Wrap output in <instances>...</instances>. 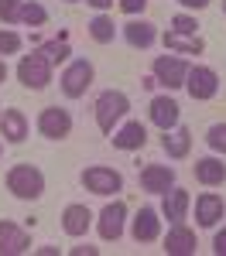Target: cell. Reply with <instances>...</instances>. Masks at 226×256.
Listing matches in <instances>:
<instances>
[{
    "mask_svg": "<svg viewBox=\"0 0 226 256\" xmlns=\"http://www.w3.org/2000/svg\"><path fill=\"white\" fill-rule=\"evenodd\" d=\"M120 31H123V38H127V44H130V48H141V52H147V48L158 41V28H154L151 20H144V18L127 20Z\"/></svg>",
    "mask_w": 226,
    "mask_h": 256,
    "instance_id": "obj_20",
    "label": "cell"
},
{
    "mask_svg": "<svg viewBox=\"0 0 226 256\" xmlns=\"http://www.w3.org/2000/svg\"><path fill=\"white\" fill-rule=\"evenodd\" d=\"M4 82H7V62L0 58V86H4Z\"/></svg>",
    "mask_w": 226,
    "mask_h": 256,
    "instance_id": "obj_37",
    "label": "cell"
},
{
    "mask_svg": "<svg viewBox=\"0 0 226 256\" xmlns=\"http://www.w3.org/2000/svg\"><path fill=\"white\" fill-rule=\"evenodd\" d=\"M21 48H24V41H21L18 31H11V28H4L0 31V55L7 58V55H18Z\"/></svg>",
    "mask_w": 226,
    "mask_h": 256,
    "instance_id": "obj_28",
    "label": "cell"
},
{
    "mask_svg": "<svg viewBox=\"0 0 226 256\" xmlns=\"http://www.w3.org/2000/svg\"><path fill=\"white\" fill-rule=\"evenodd\" d=\"M130 236L137 242H158L161 239V212L144 205L141 212L134 216V222H130Z\"/></svg>",
    "mask_w": 226,
    "mask_h": 256,
    "instance_id": "obj_13",
    "label": "cell"
},
{
    "mask_svg": "<svg viewBox=\"0 0 226 256\" xmlns=\"http://www.w3.org/2000/svg\"><path fill=\"white\" fill-rule=\"evenodd\" d=\"M86 4H89L93 10H110V7H113V0H86Z\"/></svg>",
    "mask_w": 226,
    "mask_h": 256,
    "instance_id": "obj_35",
    "label": "cell"
},
{
    "mask_svg": "<svg viewBox=\"0 0 226 256\" xmlns=\"http://www.w3.org/2000/svg\"><path fill=\"white\" fill-rule=\"evenodd\" d=\"M171 184H175V168L168 164H147L141 171V188L147 195H164Z\"/></svg>",
    "mask_w": 226,
    "mask_h": 256,
    "instance_id": "obj_15",
    "label": "cell"
},
{
    "mask_svg": "<svg viewBox=\"0 0 226 256\" xmlns=\"http://www.w3.org/2000/svg\"><path fill=\"white\" fill-rule=\"evenodd\" d=\"M79 181L86 192H93V195H100V198H110V195H117V192H123V174L113 171V168H103V164L86 168L79 174Z\"/></svg>",
    "mask_w": 226,
    "mask_h": 256,
    "instance_id": "obj_5",
    "label": "cell"
},
{
    "mask_svg": "<svg viewBox=\"0 0 226 256\" xmlns=\"http://www.w3.org/2000/svg\"><path fill=\"white\" fill-rule=\"evenodd\" d=\"M117 7H120L123 14H130V18H137V14H144V7H147V0H117Z\"/></svg>",
    "mask_w": 226,
    "mask_h": 256,
    "instance_id": "obj_31",
    "label": "cell"
},
{
    "mask_svg": "<svg viewBox=\"0 0 226 256\" xmlns=\"http://www.w3.org/2000/svg\"><path fill=\"white\" fill-rule=\"evenodd\" d=\"M188 62L182 55H158L151 72H154V82H161L164 89H182L185 86V76H188Z\"/></svg>",
    "mask_w": 226,
    "mask_h": 256,
    "instance_id": "obj_7",
    "label": "cell"
},
{
    "mask_svg": "<svg viewBox=\"0 0 226 256\" xmlns=\"http://www.w3.org/2000/svg\"><path fill=\"white\" fill-rule=\"evenodd\" d=\"M110 140H113L117 150H141L144 144H147V126H144L141 120H127L120 130L110 134Z\"/></svg>",
    "mask_w": 226,
    "mask_h": 256,
    "instance_id": "obj_16",
    "label": "cell"
},
{
    "mask_svg": "<svg viewBox=\"0 0 226 256\" xmlns=\"http://www.w3.org/2000/svg\"><path fill=\"white\" fill-rule=\"evenodd\" d=\"M192 174H195V181L199 184H205V188H219V184H226V164L223 158H199L195 164H192Z\"/></svg>",
    "mask_w": 226,
    "mask_h": 256,
    "instance_id": "obj_17",
    "label": "cell"
},
{
    "mask_svg": "<svg viewBox=\"0 0 226 256\" xmlns=\"http://www.w3.org/2000/svg\"><path fill=\"white\" fill-rule=\"evenodd\" d=\"M89 226H93V212L79 205V202H72V205H65V212H62V229H65V236L79 239L89 232Z\"/></svg>",
    "mask_w": 226,
    "mask_h": 256,
    "instance_id": "obj_18",
    "label": "cell"
},
{
    "mask_svg": "<svg viewBox=\"0 0 226 256\" xmlns=\"http://www.w3.org/2000/svg\"><path fill=\"white\" fill-rule=\"evenodd\" d=\"M205 144H209L212 154L226 158V123H212V126L205 130Z\"/></svg>",
    "mask_w": 226,
    "mask_h": 256,
    "instance_id": "obj_27",
    "label": "cell"
},
{
    "mask_svg": "<svg viewBox=\"0 0 226 256\" xmlns=\"http://www.w3.org/2000/svg\"><path fill=\"white\" fill-rule=\"evenodd\" d=\"M123 222H127V205H123L120 198H113V202H106L103 205L100 218H96V232H100L103 242H117L123 236Z\"/></svg>",
    "mask_w": 226,
    "mask_h": 256,
    "instance_id": "obj_8",
    "label": "cell"
},
{
    "mask_svg": "<svg viewBox=\"0 0 226 256\" xmlns=\"http://www.w3.org/2000/svg\"><path fill=\"white\" fill-rule=\"evenodd\" d=\"M147 116H151V123L164 134V130H171V126L182 123V106H178L171 96H154L151 106H147Z\"/></svg>",
    "mask_w": 226,
    "mask_h": 256,
    "instance_id": "obj_12",
    "label": "cell"
},
{
    "mask_svg": "<svg viewBox=\"0 0 226 256\" xmlns=\"http://www.w3.org/2000/svg\"><path fill=\"white\" fill-rule=\"evenodd\" d=\"M212 253H216V256H226V226L216 232V236H212Z\"/></svg>",
    "mask_w": 226,
    "mask_h": 256,
    "instance_id": "obj_32",
    "label": "cell"
},
{
    "mask_svg": "<svg viewBox=\"0 0 226 256\" xmlns=\"http://www.w3.org/2000/svg\"><path fill=\"white\" fill-rule=\"evenodd\" d=\"M96 246H72V256H96Z\"/></svg>",
    "mask_w": 226,
    "mask_h": 256,
    "instance_id": "obj_34",
    "label": "cell"
},
{
    "mask_svg": "<svg viewBox=\"0 0 226 256\" xmlns=\"http://www.w3.org/2000/svg\"><path fill=\"white\" fill-rule=\"evenodd\" d=\"M188 208H192L188 192L178 188V184H171V188L164 192V198H161V216L168 218V222H182V218L188 216Z\"/></svg>",
    "mask_w": 226,
    "mask_h": 256,
    "instance_id": "obj_19",
    "label": "cell"
},
{
    "mask_svg": "<svg viewBox=\"0 0 226 256\" xmlns=\"http://www.w3.org/2000/svg\"><path fill=\"white\" fill-rule=\"evenodd\" d=\"M86 31H89V38L96 41V44H110V41L117 38V24H113V18H106V14H96V18L86 24Z\"/></svg>",
    "mask_w": 226,
    "mask_h": 256,
    "instance_id": "obj_24",
    "label": "cell"
},
{
    "mask_svg": "<svg viewBox=\"0 0 226 256\" xmlns=\"http://www.w3.org/2000/svg\"><path fill=\"white\" fill-rule=\"evenodd\" d=\"M171 31L175 34H199V20L192 14H175L171 18Z\"/></svg>",
    "mask_w": 226,
    "mask_h": 256,
    "instance_id": "obj_29",
    "label": "cell"
},
{
    "mask_svg": "<svg viewBox=\"0 0 226 256\" xmlns=\"http://www.w3.org/2000/svg\"><path fill=\"white\" fill-rule=\"evenodd\" d=\"M18 24H28V28H41V24H48V10L41 7L38 0H24V7H21V20Z\"/></svg>",
    "mask_w": 226,
    "mask_h": 256,
    "instance_id": "obj_26",
    "label": "cell"
},
{
    "mask_svg": "<svg viewBox=\"0 0 226 256\" xmlns=\"http://www.w3.org/2000/svg\"><path fill=\"white\" fill-rule=\"evenodd\" d=\"M0 154H4V144H0Z\"/></svg>",
    "mask_w": 226,
    "mask_h": 256,
    "instance_id": "obj_39",
    "label": "cell"
},
{
    "mask_svg": "<svg viewBox=\"0 0 226 256\" xmlns=\"http://www.w3.org/2000/svg\"><path fill=\"white\" fill-rule=\"evenodd\" d=\"M185 89H188V96L195 99V102H209V99L219 92V76H216V68H209V65H192L188 76H185Z\"/></svg>",
    "mask_w": 226,
    "mask_h": 256,
    "instance_id": "obj_6",
    "label": "cell"
},
{
    "mask_svg": "<svg viewBox=\"0 0 226 256\" xmlns=\"http://www.w3.org/2000/svg\"><path fill=\"white\" fill-rule=\"evenodd\" d=\"M31 250V236L28 229L18 226V222H7L0 218V256H21Z\"/></svg>",
    "mask_w": 226,
    "mask_h": 256,
    "instance_id": "obj_11",
    "label": "cell"
},
{
    "mask_svg": "<svg viewBox=\"0 0 226 256\" xmlns=\"http://www.w3.org/2000/svg\"><path fill=\"white\" fill-rule=\"evenodd\" d=\"M178 4H182L185 10H205V7H209L212 0H178Z\"/></svg>",
    "mask_w": 226,
    "mask_h": 256,
    "instance_id": "obj_33",
    "label": "cell"
},
{
    "mask_svg": "<svg viewBox=\"0 0 226 256\" xmlns=\"http://www.w3.org/2000/svg\"><path fill=\"white\" fill-rule=\"evenodd\" d=\"M21 7H24V0H0V20L4 24H18Z\"/></svg>",
    "mask_w": 226,
    "mask_h": 256,
    "instance_id": "obj_30",
    "label": "cell"
},
{
    "mask_svg": "<svg viewBox=\"0 0 226 256\" xmlns=\"http://www.w3.org/2000/svg\"><path fill=\"white\" fill-rule=\"evenodd\" d=\"M195 246H199L195 229H188L185 222H171L168 236L161 239V250H164L168 256H192V253H195Z\"/></svg>",
    "mask_w": 226,
    "mask_h": 256,
    "instance_id": "obj_10",
    "label": "cell"
},
{
    "mask_svg": "<svg viewBox=\"0 0 226 256\" xmlns=\"http://www.w3.org/2000/svg\"><path fill=\"white\" fill-rule=\"evenodd\" d=\"M161 150L168 154L171 160H182L188 158V150H192V134H188V126H171V130H164L161 137Z\"/></svg>",
    "mask_w": 226,
    "mask_h": 256,
    "instance_id": "obj_21",
    "label": "cell"
},
{
    "mask_svg": "<svg viewBox=\"0 0 226 256\" xmlns=\"http://www.w3.org/2000/svg\"><path fill=\"white\" fill-rule=\"evenodd\" d=\"M52 68H55V65L35 48L31 55H24V58L18 62V82L24 89H31V92H41V89L52 82Z\"/></svg>",
    "mask_w": 226,
    "mask_h": 256,
    "instance_id": "obj_3",
    "label": "cell"
},
{
    "mask_svg": "<svg viewBox=\"0 0 226 256\" xmlns=\"http://www.w3.org/2000/svg\"><path fill=\"white\" fill-rule=\"evenodd\" d=\"M69 4H76V0H69Z\"/></svg>",
    "mask_w": 226,
    "mask_h": 256,
    "instance_id": "obj_40",
    "label": "cell"
},
{
    "mask_svg": "<svg viewBox=\"0 0 226 256\" xmlns=\"http://www.w3.org/2000/svg\"><path fill=\"white\" fill-rule=\"evenodd\" d=\"M223 14H226V0H223Z\"/></svg>",
    "mask_w": 226,
    "mask_h": 256,
    "instance_id": "obj_38",
    "label": "cell"
},
{
    "mask_svg": "<svg viewBox=\"0 0 226 256\" xmlns=\"http://www.w3.org/2000/svg\"><path fill=\"white\" fill-rule=\"evenodd\" d=\"M38 52H41V55H45L48 62H52V65H59V62H65L69 55H72V48H69V38H65V34H62V38L45 41V44H41Z\"/></svg>",
    "mask_w": 226,
    "mask_h": 256,
    "instance_id": "obj_25",
    "label": "cell"
},
{
    "mask_svg": "<svg viewBox=\"0 0 226 256\" xmlns=\"http://www.w3.org/2000/svg\"><path fill=\"white\" fill-rule=\"evenodd\" d=\"M93 79H96L93 62L89 58H72L69 65H65L59 86H62V92H65L69 99H79V96H86V89L93 86Z\"/></svg>",
    "mask_w": 226,
    "mask_h": 256,
    "instance_id": "obj_4",
    "label": "cell"
},
{
    "mask_svg": "<svg viewBox=\"0 0 226 256\" xmlns=\"http://www.w3.org/2000/svg\"><path fill=\"white\" fill-rule=\"evenodd\" d=\"M38 253H41V256H55L59 250H55V246H38Z\"/></svg>",
    "mask_w": 226,
    "mask_h": 256,
    "instance_id": "obj_36",
    "label": "cell"
},
{
    "mask_svg": "<svg viewBox=\"0 0 226 256\" xmlns=\"http://www.w3.org/2000/svg\"><path fill=\"white\" fill-rule=\"evenodd\" d=\"M223 216H226V202L216 192H202V195L195 198V222L202 229H216Z\"/></svg>",
    "mask_w": 226,
    "mask_h": 256,
    "instance_id": "obj_14",
    "label": "cell"
},
{
    "mask_svg": "<svg viewBox=\"0 0 226 256\" xmlns=\"http://www.w3.org/2000/svg\"><path fill=\"white\" fill-rule=\"evenodd\" d=\"M38 134L48 140H65L72 134V116L62 106H45L38 113Z\"/></svg>",
    "mask_w": 226,
    "mask_h": 256,
    "instance_id": "obj_9",
    "label": "cell"
},
{
    "mask_svg": "<svg viewBox=\"0 0 226 256\" xmlns=\"http://www.w3.org/2000/svg\"><path fill=\"white\" fill-rule=\"evenodd\" d=\"M0 137L7 144H24L28 140V116L21 110H4L0 113Z\"/></svg>",
    "mask_w": 226,
    "mask_h": 256,
    "instance_id": "obj_22",
    "label": "cell"
},
{
    "mask_svg": "<svg viewBox=\"0 0 226 256\" xmlns=\"http://www.w3.org/2000/svg\"><path fill=\"white\" fill-rule=\"evenodd\" d=\"M93 113H96V126H100V134L110 137V134L117 130V123L130 113V99H127V92H120V89H106V92L96 96Z\"/></svg>",
    "mask_w": 226,
    "mask_h": 256,
    "instance_id": "obj_1",
    "label": "cell"
},
{
    "mask_svg": "<svg viewBox=\"0 0 226 256\" xmlns=\"http://www.w3.org/2000/svg\"><path fill=\"white\" fill-rule=\"evenodd\" d=\"M164 48L171 55H202L205 41L199 34H175V31H164Z\"/></svg>",
    "mask_w": 226,
    "mask_h": 256,
    "instance_id": "obj_23",
    "label": "cell"
},
{
    "mask_svg": "<svg viewBox=\"0 0 226 256\" xmlns=\"http://www.w3.org/2000/svg\"><path fill=\"white\" fill-rule=\"evenodd\" d=\"M7 192L21 202H38L45 195V174L35 164H14L7 171Z\"/></svg>",
    "mask_w": 226,
    "mask_h": 256,
    "instance_id": "obj_2",
    "label": "cell"
}]
</instances>
